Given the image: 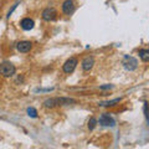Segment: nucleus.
<instances>
[{"instance_id": "obj_1", "label": "nucleus", "mask_w": 149, "mask_h": 149, "mask_svg": "<svg viewBox=\"0 0 149 149\" xmlns=\"http://www.w3.org/2000/svg\"><path fill=\"white\" fill-rule=\"evenodd\" d=\"M71 103H76V101L73 98H66V97H61V98H50L46 100L44 102V107L46 108H54L56 106H66V104H71Z\"/></svg>"}, {"instance_id": "obj_2", "label": "nucleus", "mask_w": 149, "mask_h": 149, "mask_svg": "<svg viewBox=\"0 0 149 149\" xmlns=\"http://www.w3.org/2000/svg\"><path fill=\"white\" fill-rule=\"evenodd\" d=\"M16 72V68L15 66L9 62V61H4L0 63V74L4 77H13L14 74H15Z\"/></svg>"}, {"instance_id": "obj_3", "label": "nucleus", "mask_w": 149, "mask_h": 149, "mask_svg": "<svg viewBox=\"0 0 149 149\" xmlns=\"http://www.w3.org/2000/svg\"><path fill=\"white\" fill-rule=\"evenodd\" d=\"M77 65H78V60L76 57H70L66 62L63 63V66H62V70H63V72L65 73H72L74 70H76L77 67Z\"/></svg>"}, {"instance_id": "obj_4", "label": "nucleus", "mask_w": 149, "mask_h": 149, "mask_svg": "<svg viewBox=\"0 0 149 149\" xmlns=\"http://www.w3.org/2000/svg\"><path fill=\"white\" fill-rule=\"evenodd\" d=\"M123 66L127 71H134L138 66V61H137V58L132 57V56H125L124 61H123Z\"/></svg>"}, {"instance_id": "obj_5", "label": "nucleus", "mask_w": 149, "mask_h": 149, "mask_svg": "<svg viewBox=\"0 0 149 149\" xmlns=\"http://www.w3.org/2000/svg\"><path fill=\"white\" fill-rule=\"evenodd\" d=\"M97 123H100L103 127H114L116 125V120L111 117L108 113H103L100 117V120H97Z\"/></svg>"}, {"instance_id": "obj_6", "label": "nucleus", "mask_w": 149, "mask_h": 149, "mask_svg": "<svg viewBox=\"0 0 149 149\" xmlns=\"http://www.w3.org/2000/svg\"><path fill=\"white\" fill-rule=\"evenodd\" d=\"M74 9H76V5H74V1L73 0H65L62 3V13L65 15H72Z\"/></svg>"}, {"instance_id": "obj_7", "label": "nucleus", "mask_w": 149, "mask_h": 149, "mask_svg": "<svg viewBox=\"0 0 149 149\" xmlns=\"http://www.w3.org/2000/svg\"><path fill=\"white\" fill-rule=\"evenodd\" d=\"M41 16H42L45 21H54V20H56V17H57V11H56L54 8H47L42 11Z\"/></svg>"}, {"instance_id": "obj_8", "label": "nucleus", "mask_w": 149, "mask_h": 149, "mask_svg": "<svg viewBox=\"0 0 149 149\" xmlns=\"http://www.w3.org/2000/svg\"><path fill=\"white\" fill-rule=\"evenodd\" d=\"M16 49L19 52H22V54H26L32 49V44L30 41H20V42L16 44Z\"/></svg>"}, {"instance_id": "obj_9", "label": "nucleus", "mask_w": 149, "mask_h": 149, "mask_svg": "<svg viewBox=\"0 0 149 149\" xmlns=\"http://www.w3.org/2000/svg\"><path fill=\"white\" fill-rule=\"evenodd\" d=\"M34 25H35V22L30 17H24L22 20L20 21V26H21V29L22 30H25V31H30L34 29Z\"/></svg>"}, {"instance_id": "obj_10", "label": "nucleus", "mask_w": 149, "mask_h": 149, "mask_svg": "<svg viewBox=\"0 0 149 149\" xmlns=\"http://www.w3.org/2000/svg\"><path fill=\"white\" fill-rule=\"evenodd\" d=\"M82 70L83 71H90L92 70L93 65H95V58H93V56H87L82 60Z\"/></svg>"}, {"instance_id": "obj_11", "label": "nucleus", "mask_w": 149, "mask_h": 149, "mask_svg": "<svg viewBox=\"0 0 149 149\" xmlns=\"http://www.w3.org/2000/svg\"><path fill=\"white\" fill-rule=\"evenodd\" d=\"M138 55H139V58H141L143 62L147 63L149 61V50L148 49H141Z\"/></svg>"}, {"instance_id": "obj_12", "label": "nucleus", "mask_w": 149, "mask_h": 149, "mask_svg": "<svg viewBox=\"0 0 149 149\" xmlns=\"http://www.w3.org/2000/svg\"><path fill=\"white\" fill-rule=\"evenodd\" d=\"M122 101V98H116V100H112V101H108V102H103L101 103V106H104V107H112V106H116L117 103Z\"/></svg>"}, {"instance_id": "obj_13", "label": "nucleus", "mask_w": 149, "mask_h": 149, "mask_svg": "<svg viewBox=\"0 0 149 149\" xmlns=\"http://www.w3.org/2000/svg\"><path fill=\"white\" fill-rule=\"evenodd\" d=\"M96 125H97V119L95 117H91L90 120H88V129L93 130V129L96 128Z\"/></svg>"}, {"instance_id": "obj_14", "label": "nucleus", "mask_w": 149, "mask_h": 149, "mask_svg": "<svg viewBox=\"0 0 149 149\" xmlns=\"http://www.w3.org/2000/svg\"><path fill=\"white\" fill-rule=\"evenodd\" d=\"M27 114H29V117H31V118H36L37 111L34 108V107H30V108H27Z\"/></svg>"}, {"instance_id": "obj_15", "label": "nucleus", "mask_w": 149, "mask_h": 149, "mask_svg": "<svg viewBox=\"0 0 149 149\" xmlns=\"http://www.w3.org/2000/svg\"><path fill=\"white\" fill-rule=\"evenodd\" d=\"M16 6H17V3H16L15 5H14V6L10 9V10H9V13H8V17H10V15L13 14V11H14V10H15V9H16Z\"/></svg>"}, {"instance_id": "obj_16", "label": "nucleus", "mask_w": 149, "mask_h": 149, "mask_svg": "<svg viewBox=\"0 0 149 149\" xmlns=\"http://www.w3.org/2000/svg\"><path fill=\"white\" fill-rule=\"evenodd\" d=\"M111 88H113L112 85H106V86H101L100 90H111Z\"/></svg>"}]
</instances>
